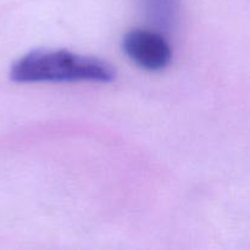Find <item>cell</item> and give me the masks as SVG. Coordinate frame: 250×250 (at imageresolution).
I'll list each match as a JSON object with an SVG mask.
<instances>
[{
	"instance_id": "3",
	"label": "cell",
	"mask_w": 250,
	"mask_h": 250,
	"mask_svg": "<svg viewBox=\"0 0 250 250\" xmlns=\"http://www.w3.org/2000/svg\"><path fill=\"white\" fill-rule=\"evenodd\" d=\"M146 19L160 33H171L181 19L182 0H138Z\"/></svg>"
},
{
	"instance_id": "2",
	"label": "cell",
	"mask_w": 250,
	"mask_h": 250,
	"mask_svg": "<svg viewBox=\"0 0 250 250\" xmlns=\"http://www.w3.org/2000/svg\"><path fill=\"white\" fill-rule=\"evenodd\" d=\"M125 54L137 66L146 71H161L172 60V49L160 32L132 29L122 39Z\"/></svg>"
},
{
	"instance_id": "1",
	"label": "cell",
	"mask_w": 250,
	"mask_h": 250,
	"mask_svg": "<svg viewBox=\"0 0 250 250\" xmlns=\"http://www.w3.org/2000/svg\"><path fill=\"white\" fill-rule=\"evenodd\" d=\"M115 77L111 63L65 49H34L10 68V78L16 83H110Z\"/></svg>"
}]
</instances>
